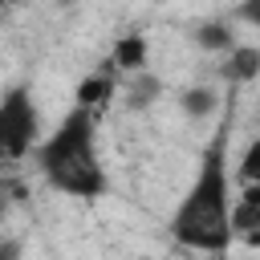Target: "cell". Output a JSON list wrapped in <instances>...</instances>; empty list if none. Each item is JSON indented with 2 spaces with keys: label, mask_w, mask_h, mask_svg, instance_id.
I'll return each mask as SVG.
<instances>
[{
  "label": "cell",
  "mask_w": 260,
  "mask_h": 260,
  "mask_svg": "<svg viewBox=\"0 0 260 260\" xmlns=\"http://www.w3.org/2000/svg\"><path fill=\"white\" fill-rule=\"evenodd\" d=\"M232 175H228V122L211 134L199 171L191 179V187L183 191L175 215H171V236L191 248V252H207V256H223L232 236Z\"/></svg>",
  "instance_id": "obj_1"
},
{
  "label": "cell",
  "mask_w": 260,
  "mask_h": 260,
  "mask_svg": "<svg viewBox=\"0 0 260 260\" xmlns=\"http://www.w3.org/2000/svg\"><path fill=\"white\" fill-rule=\"evenodd\" d=\"M37 171L45 175L49 187L77 195V199H98L106 191V171L98 158V118L93 110L73 106L61 126L37 146Z\"/></svg>",
  "instance_id": "obj_2"
},
{
  "label": "cell",
  "mask_w": 260,
  "mask_h": 260,
  "mask_svg": "<svg viewBox=\"0 0 260 260\" xmlns=\"http://www.w3.org/2000/svg\"><path fill=\"white\" fill-rule=\"evenodd\" d=\"M37 134H41L37 102H32L28 85H12L0 98V158L20 162L24 154L37 150Z\"/></svg>",
  "instance_id": "obj_3"
},
{
  "label": "cell",
  "mask_w": 260,
  "mask_h": 260,
  "mask_svg": "<svg viewBox=\"0 0 260 260\" xmlns=\"http://www.w3.org/2000/svg\"><path fill=\"white\" fill-rule=\"evenodd\" d=\"M114 89H118V69L106 61L98 73H89V77L77 85V106H81V110H102V106L114 98Z\"/></svg>",
  "instance_id": "obj_4"
},
{
  "label": "cell",
  "mask_w": 260,
  "mask_h": 260,
  "mask_svg": "<svg viewBox=\"0 0 260 260\" xmlns=\"http://www.w3.org/2000/svg\"><path fill=\"white\" fill-rule=\"evenodd\" d=\"M110 65H114L118 73H126V77L146 73V37H142V32H126V37L114 45Z\"/></svg>",
  "instance_id": "obj_5"
},
{
  "label": "cell",
  "mask_w": 260,
  "mask_h": 260,
  "mask_svg": "<svg viewBox=\"0 0 260 260\" xmlns=\"http://www.w3.org/2000/svg\"><path fill=\"white\" fill-rule=\"evenodd\" d=\"M223 81L228 85H244V81H252L256 73H260V49L256 45H236L232 53H228V61H223Z\"/></svg>",
  "instance_id": "obj_6"
},
{
  "label": "cell",
  "mask_w": 260,
  "mask_h": 260,
  "mask_svg": "<svg viewBox=\"0 0 260 260\" xmlns=\"http://www.w3.org/2000/svg\"><path fill=\"white\" fill-rule=\"evenodd\" d=\"M158 93H162V81H158L150 69H146V73L126 77V106H130V110H146Z\"/></svg>",
  "instance_id": "obj_7"
},
{
  "label": "cell",
  "mask_w": 260,
  "mask_h": 260,
  "mask_svg": "<svg viewBox=\"0 0 260 260\" xmlns=\"http://www.w3.org/2000/svg\"><path fill=\"white\" fill-rule=\"evenodd\" d=\"M195 41H199L203 49H211V53H232V49H236V41H232L228 24H219V20L199 24V28H195Z\"/></svg>",
  "instance_id": "obj_8"
},
{
  "label": "cell",
  "mask_w": 260,
  "mask_h": 260,
  "mask_svg": "<svg viewBox=\"0 0 260 260\" xmlns=\"http://www.w3.org/2000/svg\"><path fill=\"white\" fill-rule=\"evenodd\" d=\"M215 106H219V98H215L211 89H203V85L183 93V114H191V118H207Z\"/></svg>",
  "instance_id": "obj_9"
},
{
  "label": "cell",
  "mask_w": 260,
  "mask_h": 260,
  "mask_svg": "<svg viewBox=\"0 0 260 260\" xmlns=\"http://www.w3.org/2000/svg\"><path fill=\"white\" fill-rule=\"evenodd\" d=\"M236 175H240V183H244V187H248V183H260V134L248 142V150H244V158H240Z\"/></svg>",
  "instance_id": "obj_10"
},
{
  "label": "cell",
  "mask_w": 260,
  "mask_h": 260,
  "mask_svg": "<svg viewBox=\"0 0 260 260\" xmlns=\"http://www.w3.org/2000/svg\"><path fill=\"white\" fill-rule=\"evenodd\" d=\"M0 260H20V240H0Z\"/></svg>",
  "instance_id": "obj_11"
},
{
  "label": "cell",
  "mask_w": 260,
  "mask_h": 260,
  "mask_svg": "<svg viewBox=\"0 0 260 260\" xmlns=\"http://www.w3.org/2000/svg\"><path fill=\"white\" fill-rule=\"evenodd\" d=\"M240 16H244L248 24H256V28H260V0H256V4H244V8H240Z\"/></svg>",
  "instance_id": "obj_12"
},
{
  "label": "cell",
  "mask_w": 260,
  "mask_h": 260,
  "mask_svg": "<svg viewBox=\"0 0 260 260\" xmlns=\"http://www.w3.org/2000/svg\"><path fill=\"white\" fill-rule=\"evenodd\" d=\"M0 215H4V199H0Z\"/></svg>",
  "instance_id": "obj_13"
},
{
  "label": "cell",
  "mask_w": 260,
  "mask_h": 260,
  "mask_svg": "<svg viewBox=\"0 0 260 260\" xmlns=\"http://www.w3.org/2000/svg\"><path fill=\"white\" fill-rule=\"evenodd\" d=\"M215 260H228V256H215Z\"/></svg>",
  "instance_id": "obj_14"
}]
</instances>
